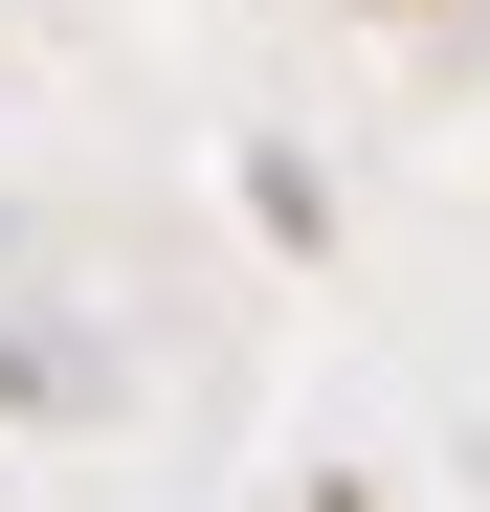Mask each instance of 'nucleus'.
I'll list each match as a JSON object with an SVG mask.
<instances>
[]
</instances>
